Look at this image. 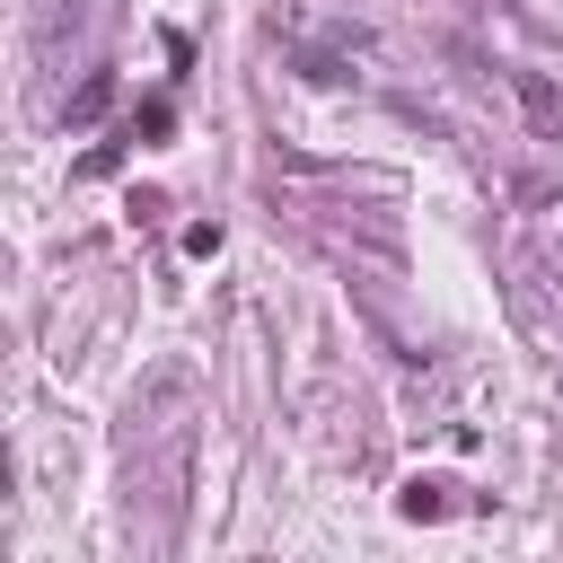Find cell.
I'll return each mask as SVG.
<instances>
[{"label": "cell", "mask_w": 563, "mask_h": 563, "mask_svg": "<svg viewBox=\"0 0 563 563\" xmlns=\"http://www.w3.org/2000/svg\"><path fill=\"white\" fill-rule=\"evenodd\" d=\"M106 106H114V79H106V70H97V79H88V88H79V97H70V123H97V114H106Z\"/></svg>", "instance_id": "obj_1"}]
</instances>
